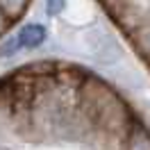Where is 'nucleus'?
<instances>
[{
  "mask_svg": "<svg viewBox=\"0 0 150 150\" xmlns=\"http://www.w3.org/2000/svg\"><path fill=\"white\" fill-rule=\"evenodd\" d=\"M0 150H150V125L93 71L39 59L0 73Z\"/></svg>",
  "mask_w": 150,
  "mask_h": 150,
  "instance_id": "obj_1",
  "label": "nucleus"
},
{
  "mask_svg": "<svg viewBox=\"0 0 150 150\" xmlns=\"http://www.w3.org/2000/svg\"><path fill=\"white\" fill-rule=\"evenodd\" d=\"M34 0H0V39L7 37L28 16Z\"/></svg>",
  "mask_w": 150,
  "mask_h": 150,
  "instance_id": "obj_2",
  "label": "nucleus"
}]
</instances>
